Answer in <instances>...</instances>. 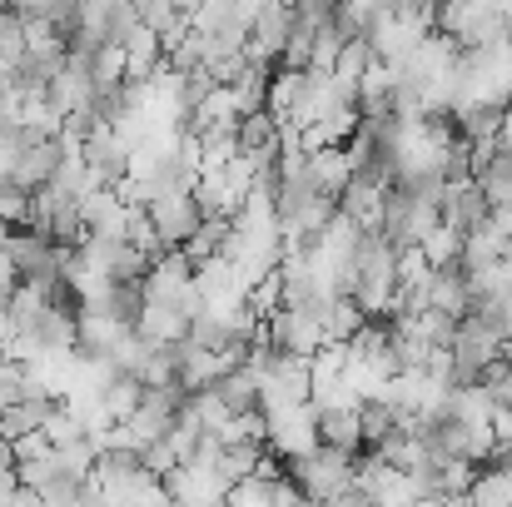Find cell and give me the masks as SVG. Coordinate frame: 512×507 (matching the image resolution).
I'll return each instance as SVG.
<instances>
[{"label": "cell", "instance_id": "19", "mask_svg": "<svg viewBox=\"0 0 512 507\" xmlns=\"http://www.w3.org/2000/svg\"><path fill=\"white\" fill-rule=\"evenodd\" d=\"M174 10H189V5H194V0H170Z\"/></svg>", "mask_w": 512, "mask_h": 507}, {"label": "cell", "instance_id": "5", "mask_svg": "<svg viewBox=\"0 0 512 507\" xmlns=\"http://www.w3.org/2000/svg\"><path fill=\"white\" fill-rule=\"evenodd\" d=\"M249 189H254V169H249L244 155H234V160H224V165L199 169V179H194L199 209H204V214H224V219L249 199Z\"/></svg>", "mask_w": 512, "mask_h": 507}, {"label": "cell", "instance_id": "9", "mask_svg": "<svg viewBox=\"0 0 512 507\" xmlns=\"http://www.w3.org/2000/svg\"><path fill=\"white\" fill-rule=\"evenodd\" d=\"M488 194H483V184L468 174V179H443V194H438V214H443V224L448 229H458V234H468V229H478L483 219H488Z\"/></svg>", "mask_w": 512, "mask_h": 507}, {"label": "cell", "instance_id": "3", "mask_svg": "<svg viewBox=\"0 0 512 507\" xmlns=\"http://www.w3.org/2000/svg\"><path fill=\"white\" fill-rule=\"evenodd\" d=\"M284 473L299 483V493H304V498L339 503L343 488H348V483H353V473H358V453H353V448H334V443H314L309 453L289 458V463H284Z\"/></svg>", "mask_w": 512, "mask_h": 507}, {"label": "cell", "instance_id": "6", "mask_svg": "<svg viewBox=\"0 0 512 507\" xmlns=\"http://www.w3.org/2000/svg\"><path fill=\"white\" fill-rule=\"evenodd\" d=\"M264 338H269L274 348H284V353H299V358H309V353H319V348L329 343L324 319H319L314 309H299V304L269 309V314H264Z\"/></svg>", "mask_w": 512, "mask_h": 507}, {"label": "cell", "instance_id": "14", "mask_svg": "<svg viewBox=\"0 0 512 507\" xmlns=\"http://www.w3.org/2000/svg\"><path fill=\"white\" fill-rule=\"evenodd\" d=\"M120 50H125V75H130V80H145V75L165 60V40H160V30H150L145 20H135V25L125 30Z\"/></svg>", "mask_w": 512, "mask_h": 507}, {"label": "cell", "instance_id": "15", "mask_svg": "<svg viewBox=\"0 0 512 507\" xmlns=\"http://www.w3.org/2000/svg\"><path fill=\"white\" fill-rule=\"evenodd\" d=\"M463 498H473V503H512V458L478 463V473H473Z\"/></svg>", "mask_w": 512, "mask_h": 507}, {"label": "cell", "instance_id": "13", "mask_svg": "<svg viewBox=\"0 0 512 507\" xmlns=\"http://www.w3.org/2000/svg\"><path fill=\"white\" fill-rule=\"evenodd\" d=\"M319 408V443H334V448H363V418H358V403H314Z\"/></svg>", "mask_w": 512, "mask_h": 507}, {"label": "cell", "instance_id": "8", "mask_svg": "<svg viewBox=\"0 0 512 507\" xmlns=\"http://www.w3.org/2000/svg\"><path fill=\"white\" fill-rule=\"evenodd\" d=\"M80 160L85 169L100 179V184H120L130 174V145L120 140L115 125H95L85 140H80Z\"/></svg>", "mask_w": 512, "mask_h": 507}, {"label": "cell", "instance_id": "7", "mask_svg": "<svg viewBox=\"0 0 512 507\" xmlns=\"http://www.w3.org/2000/svg\"><path fill=\"white\" fill-rule=\"evenodd\" d=\"M145 209H150V219H155V229H160V239H165L170 249H179V244L199 229V219H204L194 189H160Z\"/></svg>", "mask_w": 512, "mask_h": 507}, {"label": "cell", "instance_id": "4", "mask_svg": "<svg viewBox=\"0 0 512 507\" xmlns=\"http://www.w3.org/2000/svg\"><path fill=\"white\" fill-rule=\"evenodd\" d=\"M314 443H319V408H314V398L264 408V448H269L279 463L309 453Z\"/></svg>", "mask_w": 512, "mask_h": 507}, {"label": "cell", "instance_id": "2", "mask_svg": "<svg viewBox=\"0 0 512 507\" xmlns=\"http://www.w3.org/2000/svg\"><path fill=\"white\" fill-rule=\"evenodd\" d=\"M433 30L448 35L458 50H468V45H493V40H503L512 30V15L503 10V0H438Z\"/></svg>", "mask_w": 512, "mask_h": 507}, {"label": "cell", "instance_id": "16", "mask_svg": "<svg viewBox=\"0 0 512 507\" xmlns=\"http://www.w3.org/2000/svg\"><path fill=\"white\" fill-rule=\"evenodd\" d=\"M363 319H368V314L358 309V299H353V294H334V299H329V309H324V334L329 338H353Z\"/></svg>", "mask_w": 512, "mask_h": 507}, {"label": "cell", "instance_id": "1", "mask_svg": "<svg viewBox=\"0 0 512 507\" xmlns=\"http://www.w3.org/2000/svg\"><path fill=\"white\" fill-rule=\"evenodd\" d=\"M348 294L358 299V309H363L368 319L398 314V304H403V289H398V244H393L383 229H363Z\"/></svg>", "mask_w": 512, "mask_h": 507}, {"label": "cell", "instance_id": "11", "mask_svg": "<svg viewBox=\"0 0 512 507\" xmlns=\"http://www.w3.org/2000/svg\"><path fill=\"white\" fill-rule=\"evenodd\" d=\"M423 304H433V309H443V314L463 319V314L473 309L468 274H463L458 264H433V279H428V289H423Z\"/></svg>", "mask_w": 512, "mask_h": 507}, {"label": "cell", "instance_id": "12", "mask_svg": "<svg viewBox=\"0 0 512 507\" xmlns=\"http://www.w3.org/2000/svg\"><path fill=\"white\" fill-rule=\"evenodd\" d=\"M214 393L224 398L229 413H264V403H259V373H254L244 358L229 363V368L214 378Z\"/></svg>", "mask_w": 512, "mask_h": 507}, {"label": "cell", "instance_id": "10", "mask_svg": "<svg viewBox=\"0 0 512 507\" xmlns=\"http://www.w3.org/2000/svg\"><path fill=\"white\" fill-rule=\"evenodd\" d=\"M383 194H388V179L373 174V169H353L339 189V209L348 219H358L363 229H378V214H383Z\"/></svg>", "mask_w": 512, "mask_h": 507}, {"label": "cell", "instance_id": "18", "mask_svg": "<svg viewBox=\"0 0 512 507\" xmlns=\"http://www.w3.org/2000/svg\"><path fill=\"white\" fill-rule=\"evenodd\" d=\"M458 244H463V234H458V229L433 224V229H428V239H423V254H428L433 264H453V259H458Z\"/></svg>", "mask_w": 512, "mask_h": 507}, {"label": "cell", "instance_id": "17", "mask_svg": "<svg viewBox=\"0 0 512 507\" xmlns=\"http://www.w3.org/2000/svg\"><path fill=\"white\" fill-rule=\"evenodd\" d=\"M373 60H378V55H373L368 35H348V40L339 45V55H334V65H329V70H334L339 80H358V75H363Z\"/></svg>", "mask_w": 512, "mask_h": 507}]
</instances>
